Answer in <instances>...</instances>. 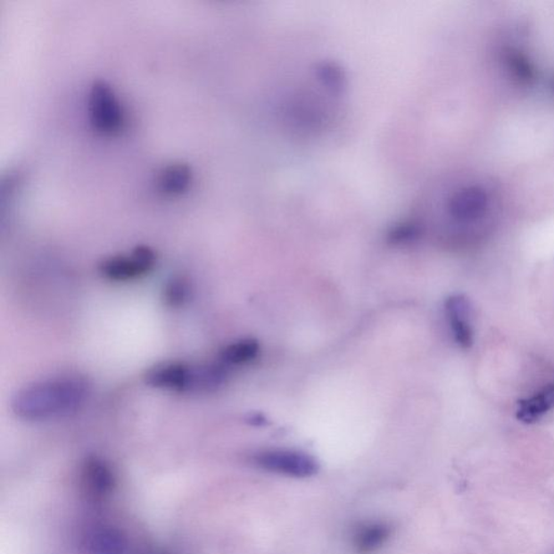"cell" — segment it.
<instances>
[{
	"mask_svg": "<svg viewBox=\"0 0 554 554\" xmlns=\"http://www.w3.org/2000/svg\"><path fill=\"white\" fill-rule=\"evenodd\" d=\"M89 394L86 380L73 376L38 381L20 390L12 400L19 418L43 421L70 416L84 405Z\"/></svg>",
	"mask_w": 554,
	"mask_h": 554,
	"instance_id": "1",
	"label": "cell"
},
{
	"mask_svg": "<svg viewBox=\"0 0 554 554\" xmlns=\"http://www.w3.org/2000/svg\"><path fill=\"white\" fill-rule=\"evenodd\" d=\"M90 123L101 134L113 135L124 124V112L114 91L104 81H95L89 95Z\"/></svg>",
	"mask_w": 554,
	"mask_h": 554,
	"instance_id": "2",
	"label": "cell"
},
{
	"mask_svg": "<svg viewBox=\"0 0 554 554\" xmlns=\"http://www.w3.org/2000/svg\"><path fill=\"white\" fill-rule=\"evenodd\" d=\"M255 464L263 470L274 474L310 477L318 474L319 466L312 456L297 451H266L253 457Z\"/></svg>",
	"mask_w": 554,
	"mask_h": 554,
	"instance_id": "3",
	"label": "cell"
},
{
	"mask_svg": "<svg viewBox=\"0 0 554 554\" xmlns=\"http://www.w3.org/2000/svg\"><path fill=\"white\" fill-rule=\"evenodd\" d=\"M156 256L147 246H138L130 255L115 256L100 263L99 271L111 281L126 282L141 277L153 269Z\"/></svg>",
	"mask_w": 554,
	"mask_h": 554,
	"instance_id": "4",
	"label": "cell"
},
{
	"mask_svg": "<svg viewBox=\"0 0 554 554\" xmlns=\"http://www.w3.org/2000/svg\"><path fill=\"white\" fill-rule=\"evenodd\" d=\"M445 312L455 343L462 349H470L475 343V330L470 321L469 300L464 294H452L446 299Z\"/></svg>",
	"mask_w": 554,
	"mask_h": 554,
	"instance_id": "5",
	"label": "cell"
},
{
	"mask_svg": "<svg viewBox=\"0 0 554 554\" xmlns=\"http://www.w3.org/2000/svg\"><path fill=\"white\" fill-rule=\"evenodd\" d=\"M489 195L480 186H467L451 196L449 211L457 221L470 222L479 219L489 208Z\"/></svg>",
	"mask_w": 554,
	"mask_h": 554,
	"instance_id": "6",
	"label": "cell"
},
{
	"mask_svg": "<svg viewBox=\"0 0 554 554\" xmlns=\"http://www.w3.org/2000/svg\"><path fill=\"white\" fill-rule=\"evenodd\" d=\"M228 366L221 362L190 365L185 393H204L219 390L227 384Z\"/></svg>",
	"mask_w": 554,
	"mask_h": 554,
	"instance_id": "7",
	"label": "cell"
},
{
	"mask_svg": "<svg viewBox=\"0 0 554 554\" xmlns=\"http://www.w3.org/2000/svg\"><path fill=\"white\" fill-rule=\"evenodd\" d=\"M190 365L165 363L157 365L145 375V383L150 387L185 393Z\"/></svg>",
	"mask_w": 554,
	"mask_h": 554,
	"instance_id": "8",
	"label": "cell"
},
{
	"mask_svg": "<svg viewBox=\"0 0 554 554\" xmlns=\"http://www.w3.org/2000/svg\"><path fill=\"white\" fill-rule=\"evenodd\" d=\"M84 484L90 494L103 498L111 494L115 486V476L106 462L98 457H89L83 467Z\"/></svg>",
	"mask_w": 554,
	"mask_h": 554,
	"instance_id": "9",
	"label": "cell"
},
{
	"mask_svg": "<svg viewBox=\"0 0 554 554\" xmlns=\"http://www.w3.org/2000/svg\"><path fill=\"white\" fill-rule=\"evenodd\" d=\"M554 409V383L548 384L530 398L517 401V418L523 424L533 425Z\"/></svg>",
	"mask_w": 554,
	"mask_h": 554,
	"instance_id": "10",
	"label": "cell"
},
{
	"mask_svg": "<svg viewBox=\"0 0 554 554\" xmlns=\"http://www.w3.org/2000/svg\"><path fill=\"white\" fill-rule=\"evenodd\" d=\"M192 180L191 168L186 164L168 165L157 176V189L162 194L176 196L189 189Z\"/></svg>",
	"mask_w": 554,
	"mask_h": 554,
	"instance_id": "11",
	"label": "cell"
},
{
	"mask_svg": "<svg viewBox=\"0 0 554 554\" xmlns=\"http://www.w3.org/2000/svg\"><path fill=\"white\" fill-rule=\"evenodd\" d=\"M88 554H126L127 542L123 533L114 527H100L90 533Z\"/></svg>",
	"mask_w": 554,
	"mask_h": 554,
	"instance_id": "12",
	"label": "cell"
},
{
	"mask_svg": "<svg viewBox=\"0 0 554 554\" xmlns=\"http://www.w3.org/2000/svg\"><path fill=\"white\" fill-rule=\"evenodd\" d=\"M391 528L384 523H369L360 526L354 535V548L359 554L377 551L389 540Z\"/></svg>",
	"mask_w": 554,
	"mask_h": 554,
	"instance_id": "13",
	"label": "cell"
},
{
	"mask_svg": "<svg viewBox=\"0 0 554 554\" xmlns=\"http://www.w3.org/2000/svg\"><path fill=\"white\" fill-rule=\"evenodd\" d=\"M260 353V344L255 339H243L223 348L220 362L227 366L243 365L252 362Z\"/></svg>",
	"mask_w": 554,
	"mask_h": 554,
	"instance_id": "14",
	"label": "cell"
},
{
	"mask_svg": "<svg viewBox=\"0 0 554 554\" xmlns=\"http://www.w3.org/2000/svg\"><path fill=\"white\" fill-rule=\"evenodd\" d=\"M506 63L508 69L517 80L522 84H532L536 78L535 69L531 61L517 50L509 49L506 54Z\"/></svg>",
	"mask_w": 554,
	"mask_h": 554,
	"instance_id": "15",
	"label": "cell"
},
{
	"mask_svg": "<svg viewBox=\"0 0 554 554\" xmlns=\"http://www.w3.org/2000/svg\"><path fill=\"white\" fill-rule=\"evenodd\" d=\"M189 285L182 278H172L166 284L164 299L168 306L180 307L189 298Z\"/></svg>",
	"mask_w": 554,
	"mask_h": 554,
	"instance_id": "16",
	"label": "cell"
},
{
	"mask_svg": "<svg viewBox=\"0 0 554 554\" xmlns=\"http://www.w3.org/2000/svg\"><path fill=\"white\" fill-rule=\"evenodd\" d=\"M251 421L253 425H264L266 424V418L262 417V415H253L251 418Z\"/></svg>",
	"mask_w": 554,
	"mask_h": 554,
	"instance_id": "17",
	"label": "cell"
}]
</instances>
